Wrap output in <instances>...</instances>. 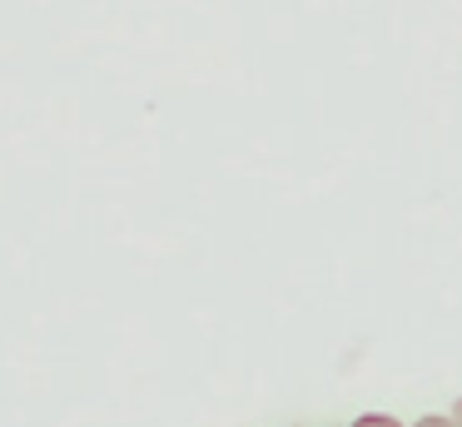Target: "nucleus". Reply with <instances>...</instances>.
I'll return each instance as SVG.
<instances>
[{"label": "nucleus", "mask_w": 462, "mask_h": 427, "mask_svg": "<svg viewBox=\"0 0 462 427\" xmlns=\"http://www.w3.org/2000/svg\"><path fill=\"white\" fill-rule=\"evenodd\" d=\"M358 427H398V422H388V417H363Z\"/></svg>", "instance_id": "f257e3e1"}]
</instances>
